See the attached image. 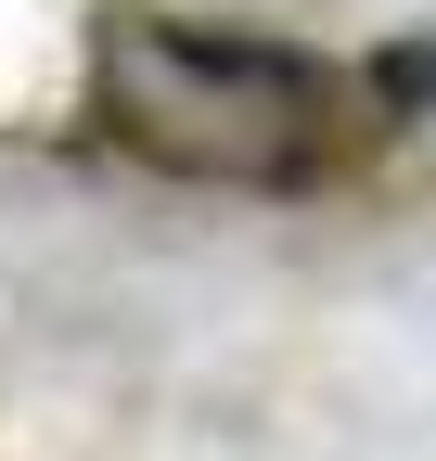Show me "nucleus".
Wrapping results in <instances>:
<instances>
[{"instance_id": "1", "label": "nucleus", "mask_w": 436, "mask_h": 461, "mask_svg": "<svg viewBox=\"0 0 436 461\" xmlns=\"http://www.w3.org/2000/svg\"><path fill=\"white\" fill-rule=\"evenodd\" d=\"M90 90H103V129L129 154L180 167V180H244V193H283L321 167V65L283 39H232V26H103L90 51Z\"/></svg>"}, {"instance_id": "2", "label": "nucleus", "mask_w": 436, "mask_h": 461, "mask_svg": "<svg viewBox=\"0 0 436 461\" xmlns=\"http://www.w3.org/2000/svg\"><path fill=\"white\" fill-rule=\"evenodd\" d=\"M386 103H436V51H386Z\"/></svg>"}]
</instances>
